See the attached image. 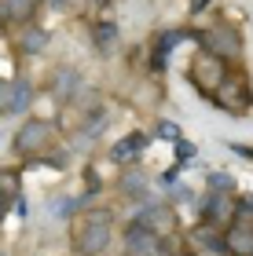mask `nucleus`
<instances>
[{"label":"nucleus","mask_w":253,"mask_h":256,"mask_svg":"<svg viewBox=\"0 0 253 256\" xmlns=\"http://www.w3.org/2000/svg\"><path fill=\"white\" fill-rule=\"evenodd\" d=\"M202 216H205V224H224V220H227V202L220 194H213L209 202H205V212Z\"/></svg>","instance_id":"13"},{"label":"nucleus","mask_w":253,"mask_h":256,"mask_svg":"<svg viewBox=\"0 0 253 256\" xmlns=\"http://www.w3.org/2000/svg\"><path fill=\"white\" fill-rule=\"evenodd\" d=\"M191 37L202 40V48L209 55H216V59H238V55H242V37H238L235 30H227V26H213L205 33L191 30Z\"/></svg>","instance_id":"3"},{"label":"nucleus","mask_w":253,"mask_h":256,"mask_svg":"<svg viewBox=\"0 0 253 256\" xmlns=\"http://www.w3.org/2000/svg\"><path fill=\"white\" fill-rule=\"evenodd\" d=\"M114 40H118V26H114V22H99V26H96V48L107 52Z\"/></svg>","instance_id":"16"},{"label":"nucleus","mask_w":253,"mask_h":256,"mask_svg":"<svg viewBox=\"0 0 253 256\" xmlns=\"http://www.w3.org/2000/svg\"><path fill=\"white\" fill-rule=\"evenodd\" d=\"M48 139H52V124L48 121H26L15 132V154L30 158V154H37L41 146H48Z\"/></svg>","instance_id":"5"},{"label":"nucleus","mask_w":253,"mask_h":256,"mask_svg":"<svg viewBox=\"0 0 253 256\" xmlns=\"http://www.w3.org/2000/svg\"><path fill=\"white\" fill-rule=\"evenodd\" d=\"M30 99H33V92H30V80H15V84H11V114H22L30 106Z\"/></svg>","instance_id":"11"},{"label":"nucleus","mask_w":253,"mask_h":256,"mask_svg":"<svg viewBox=\"0 0 253 256\" xmlns=\"http://www.w3.org/2000/svg\"><path fill=\"white\" fill-rule=\"evenodd\" d=\"M224 77H227L224 59H216L209 52H198V59H194L191 70H187V80L202 92V96H216V88L224 84Z\"/></svg>","instance_id":"1"},{"label":"nucleus","mask_w":253,"mask_h":256,"mask_svg":"<svg viewBox=\"0 0 253 256\" xmlns=\"http://www.w3.org/2000/svg\"><path fill=\"white\" fill-rule=\"evenodd\" d=\"M158 136H162V139H176L180 132H176V124H162V128H158Z\"/></svg>","instance_id":"22"},{"label":"nucleus","mask_w":253,"mask_h":256,"mask_svg":"<svg viewBox=\"0 0 253 256\" xmlns=\"http://www.w3.org/2000/svg\"><path fill=\"white\" fill-rule=\"evenodd\" d=\"M77 84H81V77L77 74H70V70H59V77H55V96L59 99H66V96H77Z\"/></svg>","instance_id":"14"},{"label":"nucleus","mask_w":253,"mask_h":256,"mask_svg":"<svg viewBox=\"0 0 253 256\" xmlns=\"http://www.w3.org/2000/svg\"><path fill=\"white\" fill-rule=\"evenodd\" d=\"M125 256H162V242L151 230L129 224V234H125Z\"/></svg>","instance_id":"7"},{"label":"nucleus","mask_w":253,"mask_h":256,"mask_svg":"<svg viewBox=\"0 0 253 256\" xmlns=\"http://www.w3.org/2000/svg\"><path fill=\"white\" fill-rule=\"evenodd\" d=\"M143 146H147V136L143 132H132L129 139H121V143L114 146V161H136Z\"/></svg>","instance_id":"9"},{"label":"nucleus","mask_w":253,"mask_h":256,"mask_svg":"<svg viewBox=\"0 0 253 256\" xmlns=\"http://www.w3.org/2000/svg\"><path fill=\"white\" fill-rule=\"evenodd\" d=\"M121 190H125V194H143V190H147V176H143L140 168L125 172V180H121Z\"/></svg>","instance_id":"15"},{"label":"nucleus","mask_w":253,"mask_h":256,"mask_svg":"<svg viewBox=\"0 0 253 256\" xmlns=\"http://www.w3.org/2000/svg\"><path fill=\"white\" fill-rule=\"evenodd\" d=\"M238 208H242V212H253V194H246V198H238Z\"/></svg>","instance_id":"24"},{"label":"nucleus","mask_w":253,"mask_h":256,"mask_svg":"<svg viewBox=\"0 0 253 256\" xmlns=\"http://www.w3.org/2000/svg\"><path fill=\"white\" fill-rule=\"evenodd\" d=\"M213 99H216V106L227 110V114H246V110L253 106V99H249V80H242L238 74H227Z\"/></svg>","instance_id":"4"},{"label":"nucleus","mask_w":253,"mask_h":256,"mask_svg":"<svg viewBox=\"0 0 253 256\" xmlns=\"http://www.w3.org/2000/svg\"><path fill=\"white\" fill-rule=\"evenodd\" d=\"M30 15H33V4H26V0H8L4 11H0L4 22H26Z\"/></svg>","instance_id":"12"},{"label":"nucleus","mask_w":253,"mask_h":256,"mask_svg":"<svg viewBox=\"0 0 253 256\" xmlns=\"http://www.w3.org/2000/svg\"><path fill=\"white\" fill-rule=\"evenodd\" d=\"M92 4H99V8H107V4H110V0H92Z\"/></svg>","instance_id":"26"},{"label":"nucleus","mask_w":253,"mask_h":256,"mask_svg":"<svg viewBox=\"0 0 253 256\" xmlns=\"http://www.w3.org/2000/svg\"><path fill=\"white\" fill-rule=\"evenodd\" d=\"M224 246H227V252H235V256H253V227L235 224L224 234Z\"/></svg>","instance_id":"8"},{"label":"nucleus","mask_w":253,"mask_h":256,"mask_svg":"<svg viewBox=\"0 0 253 256\" xmlns=\"http://www.w3.org/2000/svg\"><path fill=\"white\" fill-rule=\"evenodd\" d=\"M77 252L81 256H99L103 249L110 246V216L107 212H92L88 216V224L77 230Z\"/></svg>","instance_id":"2"},{"label":"nucleus","mask_w":253,"mask_h":256,"mask_svg":"<svg viewBox=\"0 0 253 256\" xmlns=\"http://www.w3.org/2000/svg\"><path fill=\"white\" fill-rule=\"evenodd\" d=\"M205 8H209V0H194L191 4V11H205Z\"/></svg>","instance_id":"25"},{"label":"nucleus","mask_w":253,"mask_h":256,"mask_svg":"<svg viewBox=\"0 0 253 256\" xmlns=\"http://www.w3.org/2000/svg\"><path fill=\"white\" fill-rule=\"evenodd\" d=\"M0 114H11V84L0 80Z\"/></svg>","instance_id":"20"},{"label":"nucleus","mask_w":253,"mask_h":256,"mask_svg":"<svg viewBox=\"0 0 253 256\" xmlns=\"http://www.w3.org/2000/svg\"><path fill=\"white\" fill-rule=\"evenodd\" d=\"M132 224L162 238V234H169V230L176 227V216H172V208H165V205H151V208H143V212H136Z\"/></svg>","instance_id":"6"},{"label":"nucleus","mask_w":253,"mask_h":256,"mask_svg":"<svg viewBox=\"0 0 253 256\" xmlns=\"http://www.w3.org/2000/svg\"><path fill=\"white\" fill-rule=\"evenodd\" d=\"M74 205H77L74 198H59V202H55V216H70V212H74Z\"/></svg>","instance_id":"21"},{"label":"nucleus","mask_w":253,"mask_h":256,"mask_svg":"<svg viewBox=\"0 0 253 256\" xmlns=\"http://www.w3.org/2000/svg\"><path fill=\"white\" fill-rule=\"evenodd\" d=\"M44 44H48V33L44 30H26V37H22V48L26 52H41Z\"/></svg>","instance_id":"17"},{"label":"nucleus","mask_w":253,"mask_h":256,"mask_svg":"<svg viewBox=\"0 0 253 256\" xmlns=\"http://www.w3.org/2000/svg\"><path fill=\"white\" fill-rule=\"evenodd\" d=\"M231 150H235L238 158H249V161H253V146H242V143H231Z\"/></svg>","instance_id":"23"},{"label":"nucleus","mask_w":253,"mask_h":256,"mask_svg":"<svg viewBox=\"0 0 253 256\" xmlns=\"http://www.w3.org/2000/svg\"><path fill=\"white\" fill-rule=\"evenodd\" d=\"M19 194V176L15 172H0V212L11 208V198Z\"/></svg>","instance_id":"10"},{"label":"nucleus","mask_w":253,"mask_h":256,"mask_svg":"<svg viewBox=\"0 0 253 256\" xmlns=\"http://www.w3.org/2000/svg\"><path fill=\"white\" fill-rule=\"evenodd\" d=\"M231 187H235V180L227 176V172H213V176H209V190H213V194H216V190H220V194H227Z\"/></svg>","instance_id":"18"},{"label":"nucleus","mask_w":253,"mask_h":256,"mask_svg":"<svg viewBox=\"0 0 253 256\" xmlns=\"http://www.w3.org/2000/svg\"><path fill=\"white\" fill-rule=\"evenodd\" d=\"M176 158H180V165H183V161H191V158H194V143H187V139H176Z\"/></svg>","instance_id":"19"},{"label":"nucleus","mask_w":253,"mask_h":256,"mask_svg":"<svg viewBox=\"0 0 253 256\" xmlns=\"http://www.w3.org/2000/svg\"><path fill=\"white\" fill-rule=\"evenodd\" d=\"M26 4H37V0H26Z\"/></svg>","instance_id":"27"}]
</instances>
